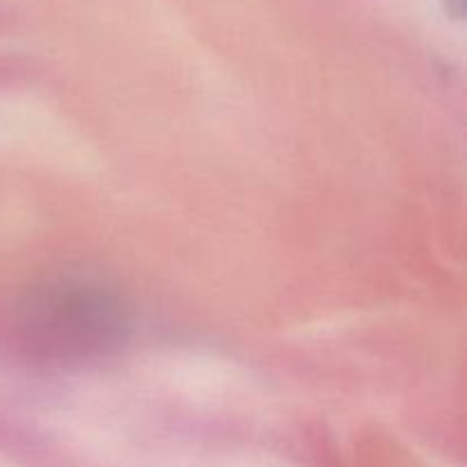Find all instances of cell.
Here are the masks:
<instances>
[{
  "mask_svg": "<svg viewBox=\"0 0 467 467\" xmlns=\"http://www.w3.org/2000/svg\"><path fill=\"white\" fill-rule=\"evenodd\" d=\"M121 306L87 285H59L32 295L23 306L21 336L32 356L78 360L105 354L123 337Z\"/></svg>",
  "mask_w": 467,
  "mask_h": 467,
  "instance_id": "cell-1",
  "label": "cell"
},
{
  "mask_svg": "<svg viewBox=\"0 0 467 467\" xmlns=\"http://www.w3.org/2000/svg\"><path fill=\"white\" fill-rule=\"evenodd\" d=\"M447 9H450L454 16H463V7H465V0H445Z\"/></svg>",
  "mask_w": 467,
  "mask_h": 467,
  "instance_id": "cell-2",
  "label": "cell"
}]
</instances>
